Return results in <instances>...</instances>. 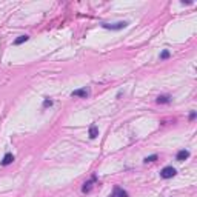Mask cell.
Masks as SVG:
<instances>
[{"label": "cell", "instance_id": "cell-1", "mask_svg": "<svg viewBox=\"0 0 197 197\" xmlns=\"http://www.w3.org/2000/svg\"><path fill=\"white\" fill-rule=\"evenodd\" d=\"M128 22H117V23H102V26L105 29H112V31H119V29H123L126 28Z\"/></svg>", "mask_w": 197, "mask_h": 197}, {"label": "cell", "instance_id": "cell-2", "mask_svg": "<svg viewBox=\"0 0 197 197\" xmlns=\"http://www.w3.org/2000/svg\"><path fill=\"white\" fill-rule=\"evenodd\" d=\"M177 173H176V168H173V166H165L162 171H160V177L162 179H171V177H174Z\"/></svg>", "mask_w": 197, "mask_h": 197}, {"label": "cell", "instance_id": "cell-3", "mask_svg": "<svg viewBox=\"0 0 197 197\" xmlns=\"http://www.w3.org/2000/svg\"><path fill=\"white\" fill-rule=\"evenodd\" d=\"M94 183H95V176H92V177H91V180H88V182H85V183H83V186H82V191H83L85 194H86V192H89V191L92 189Z\"/></svg>", "mask_w": 197, "mask_h": 197}, {"label": "cell", "instance_id": "cell-4", "mask_svg": "<svg viewBox=\"0 0 197 197\" xmlns=\"http://www.w3.org/2000/svg\"><path fill=\"white\" fill-rule=\"evenodd\" d=\"M88 94H89V91H88L86 88H80V89H76V91L71 92L73 97H82V98H86Z\"/></svg>", "mask_w": 197, "mask_h": 197}, {"label": "cell", "instance_id": "cell-5", "mask_svg": "<svg viewBox=\"0 0 197 197\" xmlns=\"http://www.w3.org/2000/svg\"><path fill=\"white\" fill-rule=\"evenodd\" d=\"M111 197H128V192H126L125 189H122V188L116 186V188H114V192H112V195H111Z\"/></svg>", "mask_w": 197, "mask_h": 197}, {"label": "cell", "instance_id": "cell-6", "mask_svg": "<svg viewBox=\"0 0 197 197\" xmlns=\"http://www.w3.org/2000/svg\"><path fill=\"white\" fill-rule=\"evenodd\" d=\"M12 162H14V156H12L11 153H8V154H5V157H3V160H2V165H3V166H8V165H11Z\"/></svg>", "mask_w": 197, "mask_h": 197}, {"label": "cell", "instance_id": "cell-7", "mask_svg": "<svg viewBox=\"0 0 197 197\" xmlns=\"http://www.w3.org/2000/svg\"><path fill=\"white\" fill-rule=\"evenodd\" d=\"M188 157H189V151H186V150H182V151L177 153V160H179V162H183V160L188 159Z\"/></svg>", "mask_w": 197, "mask_h": 197}, {"label": "cell", "instance_id": "cell-8", "mask_svg": "<svg viewBox=\"0 0 197 197\" xmlns=\"http://www.w3.org/2000/svg\"><path fill=\"white\" fill-rule=\"evenodd\" d=\"M171 102V97L170 95H159L157 97V103L159 105H165V103H170Z\"/></svg>", "mask_w": 197, "mask_h": 197}, {"label": "cell", "instance_id": "cell-9", "mask_svg": "<svg viewBox=\"0 0 197 197\" xmlns=\"http://www.w3.org/2000/svg\"><path fill=\"white\" fill-rule=\"evenodd\" d=\"M97 136H98V128H97L95 125H91V126H89V137H91V139H95Z\"/></svg>", "mask_w": 197, "mask_h": 197}, {"label": "cell", "instance_id": "cell-10", "mask_svg": "<svg viewBox=\"0 0 197 197\" xmlns=\"http://www.w3.org/2000/svg\"><path fill=\"white\" fill-rule=\"evenodd\" d=\"M28 36H20L19 39H15L14 40V45H22V43H25V42H28Z\"/></svg>", "mask_w": 197, "mask_h": 197}, {"label": "cell", "instance_id": "cell-11", "mask_svg": "<svg viewBox=\"0 0 197 197\" xmlns=\"http://www.w3.org/2000/svg\"><path fill=\"white\" fill-rule=\"evenodd\" d=\"M157 160V154H153V156H148L146 159H145V162L148 163V162H156Z\"/></svg>", "mask_w": 197, "mask_h": 197}, {"label": "cell", "instance_id": "cell-12", "mask_svg": "<svg viewBox=\"0 0 197 197\" xmlns=\"http://www.w3.org/2000/svg\"><path fill=\"white\" fill-rule=\"evenodd\" d=\"M170 57V51L168 49H165V51H162V54H160V59H168Z\"/></svg>", "mask_w": 197, "mask_h": 197}, {"label": "cell", "instance_id": "cell-13", "mask_svg": "<svg viewBox=\"0 0 197 197\" xmlns=\"http://www.w3.org/2000/svg\"><path fill=\"white\" fill-rule=\"evenodd\" d=\"M51 105H53V100H49V98H46L43 102V106H51Z\"/></svg>", "mask_w": 197, "mask_h": 197}, {"label": "cell", "instance_id": "cell-14", "mask_svg": "<svg viewBox=\"0 0 197 197\" xmlns=\"http://www.w3.org/2000/svg\"><path fill=\"white\" fill-rule=\"evenodd\" d=\"M192 2H191V0H183V2H182V5H191Z\"/></svg>", "mask_w": 197, "mask_h": 197}, {"label": "cell", "instance_id": "cell-15", "mask_svg": "<svg viewBox=\"0 0 197 197\" xmlns=\"http://www.w3.org/2000/svg\"><path fill=\"white\" fill-rule=\"evenodd\" d=\"M189 119H191V120L195 119V112H191V114H189Z\"/></svg>", "mask_w": 197, "mask_h": 197}, {"label": "cell", "instance_id": "cell-16", "mask_svg": "<svg viewBox=\"0 0 197 197\" xmlns=\"http://www.w3.org/2000/svg\"><path fill=\"white\" fill-rule=\"evenodd\" d=\"M109 197H111V195H109Z\"/></svg>", "mask_w": 197, "mask_h": 197}]
</instances>
